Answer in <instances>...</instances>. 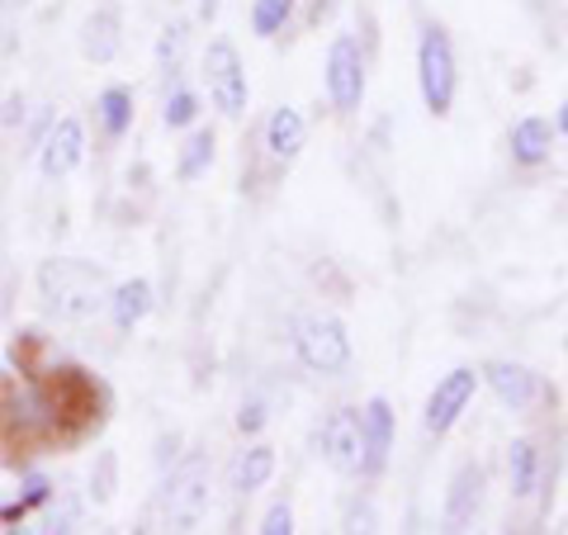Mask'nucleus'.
Instances as JSON below:
<instances>
[{"mask_svg":"<svg viewBox=\"0 0 568 535\" xmlns=\"http://www.w3.org/2000/svg\"><path fill=\"white\" fill-rule=\"evenodd\" d=\"M474 394H478V370H469V365L450 370L446 380L432 388V398H426V432L446 436L450 426L459 422V413L474 403Z\"/></svg>","mask_w":568,"mask_h":535,"instance_id":"9d476101","label":"nucleus"},{"mask_svg":"<svg viewBox=\"0 0 568 535\" xmlns=\"http://www.w3.org/2000/svg\"><path fill=\"white\" fill-rule=\"evenodd\" d=\"M478 507H484V470L478 465H459L446 493V522L450 526H469Z\"/></svg>","mask_w":568,"mask_h":535,"instance_id":"2eb2a0df","label":"nucleus"},{"mask_svg":"<svg viewBox=\"0 0 568 535\" xmlns=\"http://www.w3.org/2000/svg\"><path fill=\"white\" fill-rule=\"evenodd\" d=\"M181 52H185V24H171L162 33V43H156V62H162V71L181 67Z\"/></svg>","mask_w":568,"mask_h":535,"instance_id":"393cba45","label":"nucleus"},{"mask_svg":"<svg viewBox=\"0 0 568 535\" xmlns=\"http://www.w3.org/2000/svg\"><path fill=\"white\" fill-rule=\"evenodd\" d=\"M417 85H422V104L432 110L436 119L450 114L455 104V85H459V71H455V48H450V33L432 24L417 43Z\"/></svg>","mask_w":568,"mask_h":535,"instance_id":"7ed1b4c3","label":"nucleus"},{"mask_svg":"<svg viewBox=\"0 0 568 535\" xmlns=\"http://www.w3.org/2000/svg\"><path fill=\"white\" fill-rule=\"evenodd\" d=\"M271 474H275V445L256 441V445H246V451H237L233 474H227V478H233L237 493H256V488L271 484Z\"/></svg>","mask_w":568,"mask_h":535,"instance_id":"a211bd4d","label":"nucleus"},{"mask_svg":"<svg viewBox=\"0 0 568 535\" xmlns=\"http://www.w3.org/2000/svg\"><path fill=\"white\" fill-rule=\"evenodd\" d=\"M39 294L43 303L67 323H81L91 317L95 309H104L110 299V280L95 261H81V256H52L39 265Z\"/></svg>","mask_w":568,"mask_h":535,"instance_id":"f257e3e1","label":"nucleus"},{"mask_svg":"<svg viewBox=\"0 0 568 535\" xmlns=\"http://www.w3.org/2000/svg\"><path fill=\"white\" fill-rule=\"evenodd\" d=\"M294 14V0H256L252 6V29L261 33V39H275V33L290 24Z\"/></svg>","mask_w":568,"mask_h":535,"instance_id":"4be33fe9","label":"nucleus"},{"mask_svg":"<svg viewBox=\"0 0 568 535\" xmlns=\"http://www.w3.org/2000/svg\"><path fill=\"white\" fill-rule=\"evenodd\" d=\"M294 351L313 374H346L351 365V336L342 317L332 313H308L294 323Z\"/></svg>","mask_w":568,"mask_h":535,"instance_id":"20e7f679","label":"nucleus"},{"mask_svg":"<svg viewBox=\"0 0 568 535\" xmlns=\"http://www.w3.org/2000/svg\"><path fill=\"white\" fill-rule=\"evenodd\" d=\"M162 119H166V129H190V123L200 119V95L194 91H171Z\"/></svg>","mask_w":568,"mask_h":535,"instance_id":"5701e85b","label":"nucleus"},{"mask_svg":"<svg viewBox=\"0 0 568 535\" xmlns=\"http://www.w3.org/2000/svg\"><path fill=\"white\" fill-rule=\"evenodd\" d=\"M555 129L568 133V100H564V110H559V119H555Z\"/></svg>","mask_w":568,"mask_h":535,"instance_id":"2f4dec72","label":"nucleus"},{"mask_svg":"<svg viewBox=\"0 0 568 535\" xmlns=\"http://www.w3.org/2000/svg\"><path fill=\"white\" fill-rule=\"evenodd\" d=\"M209 512V460L190 455L171 470L166 488H162V516L171 531H194Z\"/></svg>","mask_w":568,"mask_h":535,"instance_id":"39448f33","label":"nucleus"},{"mask_svg":"<svg viewBox=\"0 0 568 535\" xmlns=\"http://www.w3.org/2000/svg\"><path fill=\"white\" fill-rule=\"evenodd\" d=\"M95 119H100V133L119 142L123 133L133 129V91L129 85H104L95 95Z\"/></svg>","mask_w":568,"mask_h":535,"instance_id":"6ab92c4d","label":"nucleus"},{"mask_svg":"<svg viewBox=\"0 0 568 535\" xmlns=\"http://www.w3.org/2000/svg\"><path fill=\"white\" fill-rule=\"evenodd\" d=\"M213 129H194L190 138H185V148H181V157H175V175L181 181H200V175L213 166Z\"/></svg>","mask_w":568,"mask_h":535,"instance_id":"412c9836","label":"nucleus"},{"mask_svg":"<svg viewBox=\"0 0 568 535\" xmlns=\"http://www.w3.org/2000/svg\"><path fill=\"white\" fill-rule=\"evenodd\" d=\"M91 497L110 503L114 497V455H100V474H91Z\"/></svg>","mask_w":568,"mask_h":535,"instance_id":"cd10ccee","label":"nucleus"},{"mask_svg":"<svg viewBox=\"0 0 568 535\" xmlns=\"http://www.w3.org/2000/svg\"><path fill=\"white\" fill-rule=\"evenodd\" d=\"M104 309H110V323L119 327V332H133L142 317L152 313V284L148 280H123V284H114L110 290V299H104Z\"/></svg>","mask_w":568,"mask_h":535,"instance_id":"4468645a","label":"nucleus"},{"mask_svg":"<svg viewBox=\"0 0 568 535\" xmlns=\"http://www.w3.org/2000/svg\"><path fill=\"white\" fill-rule=\"evenodd\" d=\"M39 171H43V181H67L71 171H77L85 162V123L81 119H52L48 123V133L39 138Z\"/></svg>","mask_w":568,"mask_h":535,"instance_id":"6e6552de","label":"nucleus"},{"mask_svg":"<svg viewBox=\"0 0 568 535\" xmlns=\"http://www.w3.org/2000/svg\"><path fill=\"white\" fill-rule=\"evenodd\" d=\"M77 48H81V58L85 62H95V67H110L119 52H123V20H119V10H91L81 20V33H77Z\"/></svg>","mask_w":568,"mask_h":535,"instance_id":"f8f14e48","label":"nucleus"},{"mask_svg":"<svg viewBox=\"0 0 568 535\" xmlns=\"http://www.w3.org/2000/svg\"><path fill=\"white\" fill-rule=\"evenodd\" d=\"M549 148H555V129H549V119H521L517 129H511V162L521 166H540L549 162Z\"/></svg>","mask_w":568,"mask_h":535,"instance_id":"f3484780","label":"nucleus"},{"mask_svg":"<svg viewBox=\"0 0 568 535\" xmlns=\"http://www.w3.org/2000/svg\"><path fill=\"white\" fill-rule=\"evenodd\" d=\"M323 455L336 474H361V455H365V432H361V413L336 407L323 426Z\"/></svg>","mask_w":568,"mask_h":535,"instance_id":"9b49d317","label":"nucleus"},{"mask_svg":"<svg viewBox=\"0 0 568 535\" xmlns=\"http://www.w3.org/2000/svg\"><path fill=\"white\" fill-rule=\"evenodd\" d=\"M507 474H511V493H517V497L536 493V478H540V451H536V441H511Z\"/></svg>","mask_w":568,"mask_h":535,"instance_id":"aec40b11","label":"nucleus"},{"mask_svg":"<svg viewBox=\"0 0 568 535\" xmlns=\"http://www.w3.org/2000/svg\"><path fill=\"white\" fill-rule=\"evenodd\" d=\"M24 503H20V497H14V503H0V526H14V522H24Z\"/></svg>","mask_w":568,"mask_h":535,"instance_id":"c756f323","label":"nucleus"},{"mask_svg":"<svg viewBox=\"0 0 568 535\" xmlns=\"http://www.w3.org/2000/svg\"><path fill=\"white\" fill-rule=\"evenodd\" d=\"M0 432L20 445H39V441L62 436L58 407H52L39 374H24V380H10L0 388Z\"/></svg>","mask_w":568,"mask_h":535,"instance_id":"f03ea898","label":"nucleus"},{"mask_svg":"<svg viewBox=\"0 0 568 535\" xmlns=\"http://www.w3.org/2000/svg\"><path fill=\"white\" fill-rule=\"evenodd\" d=\"M304 138H308V129H304V114L298 110H275L271 119H265V148H271V157L275 162H294L298 152H304Z\"/></svg>","mask_w":568,"mask_h":535,"instance_id":"dca6fc26","label":"nucleus"},{"mask_svg":"<svg viewBox=\"0 0 568 535\" xmlns=\"http://www.w3.org/2000/svg\"><path fill=\"white\" fill-rule=\"evenodd\" d=\"M256 531H261V535H290V531H294V507H290V503H275L271 512L261 516Z\"/></svg>","mask_w":568,"mask_h":535,"instance_id":"a878e982","label":"nucleus"},{"mask_svg":"<svg viewBox=\"0 0 568 535\" xmlns=\"http://www.w3.org/2000/svg\"><path fill=\"white\" fill-rule=\"evenodd\" d=\"M24 119H29V100L20 91H10L0 100V129H24Z\"/></svg>","mask_w":568,"mask_h":535,"instance_id":"bb28decb","label":"nucleus"},{"mask_svg":"<svg viewBox=\"0 0 568 535\" xmlns=\"http://www.w3.org/2000/svg\"><path fill=\"white\" fill-rule=\"evenodd\" d=\"M323 81H327V100L336 114H355L365 100V52L351 33H336L332 48H327V67H323Z\"/></svg>","mask_w":568,"mask_h":535,"instance_id":"423d86ee","label":"nucleus"},{"mask_svg":"<svg viewBox=\"0 0 568 535\" xmlns=\"http://www.w3.org/2000/svg\"><path fill=\"white\" fill-rule=\"evenodd\" d=\"M361 432H365V455H361V474H384L388 451H394V413L384 398H369L361 413Z\"/></svg>","mask_w":568,"mask_h":535,"instance_id":"ddd939ff","label":"nucleus"},{"mask_svg":"<svg viewBox=\"0 0 568 535\" xmlns=\"http://www.w3.org/2000/svg\"><path fill=\"white\" fill-rule=\"evenodd\" d=\"M564 351H568V342H564Z\"/></svg>","mask_w":568,"mask_h":535,"instance_id":"473e14b6","label":"nucleus"},{"mask_svg":"<svg viewBox=\"0 0 568 535\" xmlns=\"http://www.w3.org/2000/svg\"><path fill=\"white\" fill-rule=\"evenodd\" d=\"M265 426V407L261 403H242V413H237V432L242 436H256Z\"/></svg>","mask_w":568,"mask_h":535,"instance_id":"c85d7f7f","label":"nucleus"},{"mask_svg":"<svg viewBox=\"0 0 568 535\" xmlns=\"http://www.w3.org/2000/svg\"><path fill=\"white\" fill-rule=\"evenodd\" d=\"M20 503H24V512L48 507V503H52V478L39 474V470H29V474L20 478Z\"/></svg>","mask_w":568,"mask_h":535,"instance_id":"b1692460","label":"nucleus"},{"mask_svg":"<svg viewBox=\"0 0 568 535\" xmlns=\"http://www.w3.org/2000/svg\"><path fill=\"white\" fill-rule=\"evenodd\" d=\"M219 6H223V0H200V20L209 24V20H213V14H219Z\"/></svg>","mask_w":568,"mask_h":535,"instance_id":"7c9ffc66","label":"nucleus"},{"mask_svg":"<svg viewBox=\"0 0 568 535\" xmlns=\"http://www.w3.org/2000/svg\"><path fill=\"white\" fill-rule=\"evenodd\" d=\"M478 380H484L497 403L511 407V413H530L536 403H545V380L536 370L526 365H511V361H488L484 370H478Z\"/></svg>","mask_w":568,"mask_h":535,"instance_id":"1a4fd4ad","label":"nucleus"},{"mask_svg":"<svg viewBox=\"0 0 568 535\" xmlns=\"http://www.w3.org/2000/svg\"><path fill=\"white\" fill-rule=\"evenodd\" d=\"M204 81H209V100L219 104V114L242 119L246 114V67L237 58V48L227 39H213L204 52Z\"/></svg>","mask_w":568,"mask_h":535,"instance_id":"0eeeda50","label":"nucleus"}]
</instances>
